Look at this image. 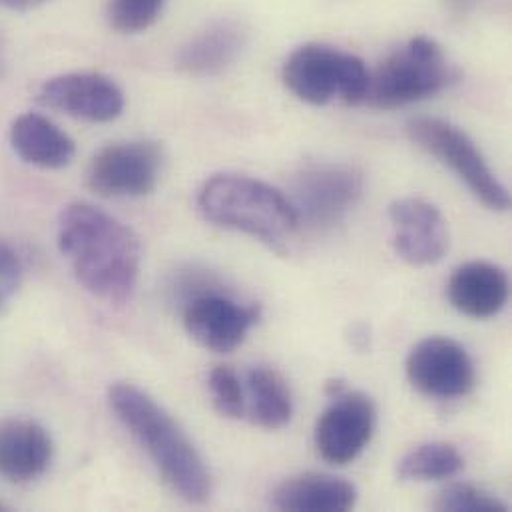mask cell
<instances>
[{"instance_id":"obj_1","label":"cell","mask_w":512,"mask_h":512,"mask_svg":"<svg viewBox=\"0 0 512 512\" xmlns=\"http://www.w3.org/2000/svg\"><path fill=\"white\" fill-rule=\"evenodd\" d=\"M56 242L88 293L114 305L132 297L142 248L138 236L120 220L92 204L74 202L60 212Z\"/></svg>"},{"instance_id":"obj_2","label":"cell","mask_w":512,"mask_h":512,"mask_svg":"<svg viewBox=\"0 0 512 512\" xmlns=\"http://www.w3.org/2000/svg\"><path fill=\"white\" fill-rule=\"evenodd\" d=\"M108 401L118 421L150 457L162 481L186 503L206 505L212 497L210 471L174 417L132 383H116Z\"/></svg>"},{"instance_id":"obj_3","label":"cell","mask_w":512,"mask_h":512,"mask_svg":"<svg viewBox=\"0 0 512 512\" xmlns=\"http://www.w3.org/2000/svg\"><path fill=\"white\" fill-rule=\"evenodd\" d=\"M198 210L210 224L252 236L277 252L299 230L287 196L244 174L210 178L198 192Z\"/></svg>"},{"instance_id":"obj_4","label":"cell","mask_w":512,"mask_h":512,"mask_svg":"<svg viewBox=\"0 0 512 512\" xmlns=\"http://www.w3.org/2000/svg\"><path fill=\"white\" fill-rule=\"evenodd\" d=\"M457 80L459 70L441 44L429 36H413L369 72L365 104L379 110L403 108L447 90Z\"/></svg>"},{"instance_id":"obj_5","label":"cell","mask_w":512,"mask_h":512,"mask_svg":"<svg viewBox=\"0 0 512 512\" xmlns=\"http://www.w3.org/2000/svg\"><path fill=\"white\" fill-rule=\"evenodd\" d=\"M369 72L359 56L331 44L309 42L287 56L281 78L307 104L323 106L339 100L357 106L365 104Z\"/></svg>"},{"instance_id":"obj_6","label":"cell","mask_w":512,"mask_h":512,"mask_svg":"<svg viewBox=\"0 0 512 512\" xmlns=\"http://www.w3.org/2000/svg\"><path fill=\"white\" fill-rule=\"evenodd\" d=\"M407 134L421 150L451 168L461 182L489 210L507 212L511 194L491 170L479 146L459 126L431 116L413 118L407 124Z\"/></svg>"},{"instance_id":"obj_7","label":"cell","mask_w":512,"mask_h":512,"mask_svg":"<svg viewBox=\"0 0 512 512\" xmlns=\"http://www.w3.org/2000/svg\"><path fill=\"white\" fill-rule=\"evenodd\" d=\"M363 190L365 178L359 168L343 162H315L293 176L287 200L299 228L329 232L345 222Z\"/></svg>"},{"instance_id":"obj_8","label":"cell","mask_w":512,"mask_h":512,"mask_svg":"<svg viewBox=\"0 0 512 512\" xmlns=\"http://www.w3.org/2000/svg\"><path fill=\"white\" fill-rule=\"evenodd\" d=\"M162 170V150L148 140L116 142L102 148L88 166V186L102 198L150 194Z\"/></svg>"},{"instance_id":"obj_9","label":"cell","mask_w":512,"mask_h":512,"mask_svg":"<svg viewBox=\"0 0 512 512\" xmlns=\"http://www.w3.org/2000/svg\"><path fill=\"white\" fill-rule=\"evenodd\" d=\"M377 425L373 399L363 391H343L331 399L315 425L317 455L331 465L353 463L371 443Z\"/></svg>"},{"instance_id":"obj_10","label":"cell","mask_w":512,"mask_h":512,"mask_svg":"<svg viewBox=\"0 0 512 512\" xmlns=\"http://www.w3.org/2000/svg\"><path fill=\"white\" fill-rule=\"evenodd\" d=\"M407 377L417 391L435 399L465 397L477 381L471 355L449 337L419 341L407 357Z\"/></svg>"},{"instance_id":"obj_11","label":"cell","mask_w":512,"mask_h":512,"mask_svg":"<svg viewBox=\"0 0 512 512\" xmlns=\"http://www.w3.org/2000/svg\"><path fill=\"white\" fill-rule=\"evenodd\" d=\"M36 100L66 116L104 124L116 120L124 110L120 86L98 72H70L46 80Z\"/></svg>"},{"instance_id":"obj_12","label":"cell","mask_w":512,"mask_h":512,"mask_svg":"<svg viewBox=\"0 0 512 512\" xmlns=\"http://www.w3.org/2000/svg\"><path fill=\"white\" fill-rule=\"evenodd\" d=\"M259 317L256 307H246L218 289L194 295L184 305L188 335L208 351L230 353L244 343Z\"/></svg>"},{"instance_id":"obj_13","label":"cell","mask_w":512,"mask_h":512,"mask_svg":"<svg viewBox=\"0 0 512 512\" xmlns=\"http://www.w3.org/2000/svg\"><path fill=\"white\" fill-rule=\"evenodd\" d=\"M393 248L413 267L439 263L449 252V226L439 208L423 198H401L389 206Z\"/></svg>"},{"instance_id":"obj_14","label":"cell","mask_w":512,"mask_h":512,"mask_svg":"<svg viewBox=\"0 0 512 512\" xmlns=\"http://www.w3.org/2000/svg\"><path fill=\"white\" fill-rule=\"evenodd\" d=\"M54 455V445L48 431L20 417L0 419V479L26 485L40 479Z\"/></svg>"},{"instance_id":"obj_15","label":"cell","mask_w":512,"mask_h":512,"mask_svg":"<svg viewBox=\"0 0 512 512\" xmlns=\"http://www.w3.org/2000/svg\"><path fill=\"white\" fill-rule=\"evenodd\" d=\"M447 295L459 313L471 319H489L509 301V277L491 261H469L453 271Z\"/></svg>"},{"instance_id":"obj_16","label":"cell","mask_w":512,"mask_h":512,"mask_svg":"<svg viewBox=\"0 0 512 512\" xmlns=\"http://www.w3.org/2000/svg\"><path fill=\"white\" fill-rule=\"evenodd\" d=\"M246 46V30L234 20L210 24L192 36L178 52L176 66L196 78L216 76L228 70Z\"/></svg>"},{"instance_id":"obj_17","label":"cell","mask_w":512,"mask_h":512,"mask_svg":"<svg viewBox=\"0 0 512 512\" xmlns=\"http://www.w3.org/2000/svg\"><path fill=\"white\" fill-rule=\"evenodd\" d=\"M279 511L345 512L357 505V489L333 475L303 473L283 481L271 497Z\"/></svg>"},{"instance_id":"obj_18","label":"cell","mask_w":512,"mask_h":512,"mask_svg":"<svg viewBox=\"0 0 512 512\" xmlns=\"http://www.w3.org/2000/svg\"><path fill=\"white\" fill-rule=\"evenodd\" d=\"M10 146L26 164L58 170L72 162L76 146L52 120L40 114H22L10 126Z\"/></svg>"},{"instance_id":"obj_19","label":"cell","mask_w":512,"mask_h":512,"mask_svg":"<svg viewBox=\"0 0 512 512\" xmlns=\"http://www.w3.org/2000/svg\"><path fill=\"white\" fill-rule=\"evenodd\" d=\"M248 413L261 429L279 431L293 417V399L283 375L271 367L257 365L248 371Z\"/></svg>"},{"instance_id":"obj_20","label":"cell","mask_w":512,"mask_h":512,"mask_svg":"<svg viewBox=\"0 0 512 512\" xmlns=\"http://www.w3.org/2000/svg\"><path fill=\"white\" fill-rule=\"evenodd\" d=\"M463 467H465V459L455 445L445 441H431L409 451L399 461L397 475L401 481L431 483V481H447L459 475Z\"/></svg>"},{"instance_id":"obj_21","label":"cell","mask_w":512,"mask_h":512,"mask_svg":"<svg viewBox=\"0 0 512 512\" xmlns=\"http://www.w3.org/2000/svg\"><path fill=\"white\" fill-rule=\"evenodd\" d=\"M208 387L214 409L226 419H244L248 415L246 389L230 365H216L210 371Z\"/></svg>"},{"instance_id":"obj_22","label":"cell","mask_w":512,"mask_h":512,"mask_svg":"<svg viewBox=\"0 0 512 512\" xmlns=\"http://www.w3.org/2000/svg\"><path fill=\"white\" fill-rule=\"evenodd\" d=\"M166 0H110L108 22L120 34L148 30L162 14Z\"/></svg>"},{"instance_id":"obj_23","label":"cell","mask_w":512,"mask_h":512,"mask_svg":"<svg viewBox=\"0 0 512 512\" xmlns=\"http://www.w3.org/2000/svg\"><path fill=\"white\" fill-rule=\"evenodd\" d=\"M433 507L443 512H509V507L499 497L465 483L443 489Z\"/></svg>"},{"instance_id":"obj_24","label":"cell","mask_w":512,"mask_h":512,"mask_svg":"<svg viewBox=\"0 0 512 512\" xmlns=\"http://www.w3.org/2000/svg\"><path fill=\"white\" fill-rule=\"evenodd\" d=\"M22 281V263L16 252L0 240V311L16 295Z\"/></svg>"},{"instance_id":"obj_25","label":"cell","mask_w":512,"mask_h":512,"mask_svg":"<svg viewBox=\"0 0 512 512\" xmlns=\"http://www.w3.org/2000/svg\"><path fill=\"white\" fill-rule=\"evenodd\" d=\"M50 0H0V8L6 10H16V12H26L32 8H38Z\"/></svg>"},{"instance_id":"obj_26","label":"cell","mask_w":512,"mask_h":512,"mask_svg":"<svg viewBox=\"0 0 512 512\" xmlns=\"http://www.w3.org/2000/svg\"><path fill=\"white\" fill-rule=\"evenodd\" d=\"M345 389H347V387H345V383H343L341 379H333V381H327V385H325V395H327L329 399H333V397L341 395Z\"/></svg>"},{"instance_id":"obj_27","label":"cell","mask_w":512,"mask_h":512,"mask_svg":"<svg viewBox=\"0 0 512 512\" xmlns=\"http://www.w3.org/2000/svg\"><path fill=\"white\" fill-rule=\"evenodd\" d=\"M2 68H4V46H2V40H0V74H2Z\"/></svg>"},{"instance_id":"obj_28","label":"cell","mask_w":512,"mask_h":512,"mask_svg":"<svg viewBox=\"0 0 512 512\" xmlns=\"http://www.w3.org/2000/svg\"><path fill=\"white\" fill-rule=\"evenodd\" d=\"M0 511H6V507H4V505H2V503H0Z\"/></svg>"}]
</instances>
